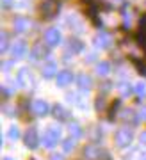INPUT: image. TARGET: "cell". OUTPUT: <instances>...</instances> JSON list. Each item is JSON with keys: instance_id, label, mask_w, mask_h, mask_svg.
<instances>
[{"instance_id": "obj_12", "label": "cell", "mask_w": 146, "mask_h": 160, "mask_svg": "<svg viewBox=\"0 0 146 160\" xmlns=\"http://www.w3.org/2000/svg\"><path fill=\"white\" fill-rule=\"evenodd\" d=\"M70 50L80 52V50H82V43H80L79 39H71V41H70Z\"/></svg>"}, {"instance_id": "obj_7", "label": "cell", "mask_w": 146, "mask_h": 160, "mask_svg": "<svg viewBox=\"0 0 146 160\" xmlns=\"http://www.w3.org/2000/svg\"><path fill=\"white\" fill-rule=\"evenodd\" d=\"M128 142H130V132L121 130L118 133V144L119 146H125V144H128Z\"/></svg>"}, {"instance_id": "obj_9", "label": "cell", "mask_w": 146, "mask_h": 160, "mask_svg": "<svg viewBox=\"0 0 146 160\" xmlns=\"http://www.w3.org/2000/svg\"><path fill=\"white\" fill-rule=\"evenodd\" d=\"M46 55V48L43 45H39V46H36L32 50V57L34 59H41V57H45Z\"/></svg>"}, {"instance_id": "obj_16", "label": "cell", "mask_w": 146, "mask_h": 160, "mask_svg": "<svg viewBox=\"0 0 146 160\" xmlns=\"http://www.w3.org/2000/svg\"><path fill=\"white\" fill-rule=\"evenodd\" d=\"M11 4H13V0H2V6L4 7H9Z\"/></svg>"}, {"instance_id": "obj_4", "label": "cell", "mask_w": 146, "mask_h": 160, "mask_svg": "<svg viewBox=\"0 0 146 160\" xmlns=\"http://www.w3.org/2000/svg\"><path fill=\"white\" fill-rule=\"evenodd\" d=\"M25 52H27V45H25V41H16V43L13 45V50H11L13 57H22Z\"/></svg>"}, {"instance_id": "obj_6", "label": "cell", "mask_w": 146, "mask_h": 160, "mask_svg": "<svg viewBox=\"0 0 146 160\" xmlns=\"http://www.w3.org/2000/svg\"><path fill=\"white\" fill-rule=\"evenodd\" d=\"M73 80L71 73L70 71H61L59 73V77H57V82H59V86H66V84H70Z\"/></svg>"}, {"instance_id": "obj_2", "label": "cell", "mask_w": 146, "mask_h": 160, "mask_svg": "<svg viewBox=\"0 0 146 160\" xmlns=\"http://www.w3.org/2000/svg\"><path fill=\"white\" fill-rule=\"evenodd\" d=\"M45 43L48 46H57L61 43V34L57 29H48L45 32Z\"/></svg>"}, {"instance_id": "obj_17", "label": "cell", "mask_w": 146, "mask_h": 160, "mask_svg": "<svg viewBox=\"0 0 146 160\" xmlns=\"http://www.w3.org/2000/svg\"><path fill=\"white\" fill-rule=\"evenodd\" d=\"M137 92H139V94H143V92H144V87H143V84H139V86H137Z\"/></svg>"}, {"instance_id": "obj_8", "label": "cell", "mask_w": 146, "mask_h": 160, "mask_svg": "<svg viewBox=\"0 0 146 160\" xmlns=\"http://www.w3.org/2000/svg\"><path fill=\"white\" fill-rule=\"evenodd\" d=\"M55 71H57L55 62H46L45 68H43V75H45V77H54V75H55Z\"/></svg>"}, {"instance_id": "obj_1", "label": "cell", "mask_w": 146, "mask_h": 160, "mask_svg": "<svg viewBox=\"0 0 146 160\" xmlns=\"http://www.w3.org/2000/svg\"><path fill=\"white\" fill-rule=\"evenodd\" d=\"M57 11H59V2L57 0H45L41 4V12L46 18H52L54 14H57Z\"/></svg>"}, {"instance_id": "obj_15", "label": "cell", "mask_w": 146, "mask_h": 160, "mask_svg": "<svg viewBox=\"0 0 146 160\" xmlns=\"http://www.w3.org/2000/svg\"><path fill=\"white\" fill-rule=\"evenodd\" d=\"M7 48V34H2V50Z\"/></svg>"}, {"instance_id": "obj_10", "label": "cell", "mask_w": 146, "mask_h": 160, "mask_svg": "<svg viewBox=\"0 0 146 160\" xmlns=\"http://www.w3.org/2000/svg\"><path fill=\"white\" fill-rule=\"evenodd\" d=\"M36 142H38V139H36V132L29 130V133H27V144L30 146V148H36Z\"/></svg>"}, {"instance_id": "obj_3", "label": "cell", "mask_w": 146, "mask_h": 160, "mask_svg": "<svg viewBox=\"0 0 146 160\" xmlns=\"http://www.w3.org/2000/svg\"><path fill=\"white\" fill-rule=\"evenodd\" d=\"M29 29H30V20H27V18H16L14 20V30H18V32H27Z\"/></svg>"}, {"instance_id": "obj_5", "label": "cell", "mask_w": 146, "mask_h": 160, "mask_svg": "<svg viewBox=\"0 0 146 160\" xmlns=\"http://www.w3.org/2000/svg\"><path fill=\"white\" fill-rule=\"evenodd\" d=\"M95 41H96V45H98V46H102V48H107V46H109V43H111V38H109L105 32H100V34L96 36Z\"/></svg>"}, {"instance_id": "obj_11", "label": "cell", "mask_w": 146, "mask_h": 160, "mask_svg": "<svg viewBox=\"0 0 146 160\" xmlns=\"http://www.w3.org/2000/svg\"><path fill=\"white\" fill-rule=\"evenodd\" d=\"M34 110H36L38 114H45L46 112V103L45 102H36L34 103Z\"/></svg>"}, {"instance_id": "obj_14", "label": "cell", "mask_w": 146, "mask_h": 160, "mask_svg": "<svg viewBox=\"0 0 146 160\" xmlns=\"http://www.w3.org/2000/svg\"><path fill=\"white\" fill-rule=\"evenodd\" d=\"M79 82H80V86H82V87H87V86H89V78H87L86 75H82V77H80Z\"/></svg>"}, {"instance_id": "obj_13", "label": "cell", "mask_w": 146, "mask_h": 160, "mask_svg": "<svg viewBox=\"0 0 146 160\" xmlns=\"http://www.w3.org/2000/svg\"><path fill=\"white\" fill-rule=\"evenodd\" d=\"M107 71H109V64H107V62L98 64V73H103V75H105Z\"/></svg>"}]
</instances>
